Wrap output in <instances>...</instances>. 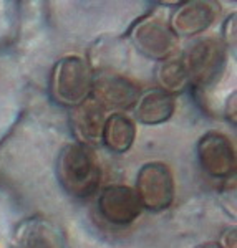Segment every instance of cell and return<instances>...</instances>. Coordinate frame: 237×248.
Instances as JSON below:
<instances>
[{
    "label": "cell",
    "instance_id": "cell-1",
    "mask_svg": "<svg viewBox=\"0 0 237 248\" xmlns=\"http://www.w3.org/2000/svg\"><path fill=\"white\" fill-rule=\"evenodd\" d=\"M55 174L60 187L76 201L93 197L102 186V166L93 147L80 142H70L62 147Z\"/></svg>",
    "mask_w": 237,
    "mask_h": 248
},
{
    "label": "cell",
    "instance_id": "cell-2",
    "mask_svg": "<svg viewBox=\"0 0 237 248\" xmlns=\"http://www.w3.org/2000/svg\"><path fill=\"white\" fill-rule=\"evenodd\" d=\"M95 71L90 62L76 55L60 58L51 68L48 93L58 106L73 109L91 98Z\"/></svg>",
    "mask_w": 237,
    "mask_h": 248
},
{
    "label": "cell",
    "instance_id": "cell-3",
    "mask_svg": "<svg viewBox=\"0 0 237 248\" xmlns=\"http://www.w3.org/2000/svg\"><path fill=\"white\" fill-rule=\"evenodd\" d=\"M181 57L186 65L191 88L206 91L219 81L226 70L227 48L218 38H199Z\"/></svg>",
    "mask_w": 237,
    "mask_h": 248
},
{
    "label": "cell",
    "instance_id": "cell-4",
    "mask_svg": "<svg viewBox=\"0 0 237 248\" xmlns=\"http://www.w3.org/2000/svg\"><path fill=\"white\" fill-rule=\"evenodd\" d=\"M135 192L143 210L159 214L171 207L176 195L174 175L168 164L151 161L139 167L136 175Z\"/></svg>",
    "mask_w": 237,
    "mask_h": 248
},
{
    "label": "cell",
    "instance_id": "cell-5",
    "mask_svg": "<svg viewBox=\"0 0 237 248\" xmlns=\"http://www.w3.org/2000/svg\"><path fill=\"white\" fill-rule=\"evenodd\" d=\"M196 154L201 169L209 177L218 181H227L234 177L237 169V155L234 142L219 131H209L201 136Z\"/></svg>",
    "mask_w": 237,
    "mask_h": 248
},
{
    "label": "cell",
    "instance_id": "cell-6",
    "mask_svg": "<svg viewBox=\"0 0 237 248\" xmlns=\"http://www.w3.org/2000/svg\"><path fill=\"white\" fill-rule=\"evenodd\" d=\"M131 43L143 57L163 62L172 57L178 48V38L166 20L158 15H148L131 29Z\"/></svg>",
    "mask_w": 237,
    "mask_h": 248
},
{
    "label": "cell",
    "instance_id": "cell-7",
    "mask_svg": "<svg viewBox=\"0 0 237 248\" xmlns=\"http://www.w3.org/2000/svg\"><path fill=\"white\" fill-rule=\"evenodd\" d=\"M139 94L141 90L133 79L123 77L113 70L95 71L91 98L104 111L116 109V113H119L124 109H133Z\"/></svg>",
    "mask_w": 237,
    "mask_h": 248
},
{
    "label": "cell",
    "instance_id": "cell-8",
    "mask_svg": "<svg viewBox=\"0 0 237 248\" xmlns=\"http://www.w3.org/2000/svg\"><path fill=\"white\" fill-rule=\"evenodd\" d=\"M96 207L102 218L113 227L133 225L143 214V207L135 189L121 184L104 187L98 194Z\"/></svg>",
    "mask_w": 237,
    "mask_h": 248
},
{
    "label": "cell",
    "instance_id": "cell-9",
    "mask_svg": "<svg viewBox=\"0 0 237 248\" xmlns=\"http://www.w3.org/2000/svg\"><path fill=\"white\" fill-rule=\"evenodd\" d=\"M219 5L209 0L178 2L169 18V29L176 38H194L206 31L218 17Z\"/></svg>",
    "mask_w": 237,
    "mask_h": 248
},
{
    "label": "cell",
    "instance_id": "cell-10",
    "mask_svg": "<svg viewBox=\"0 0 237 248\" xmlns=\"http://www.w3.org/2000/svg\"><path fill=\"white\" fill-rule=\"evenodd\" d=\"M17 248H65V237L53 222L43 217L25 218L14 233Z\"/></svg>",
    "mask_w": 237,
    "mask_h": 248
},
{
    "label": "cell",
    "instance_id": "cell-11",
    "mask_svg": "<svg viewBox=\"0 0 237 248\" xmlns=\"http://www.w3.org/2000/svg\"><path fill=\"white\" fill-rule=\"evenodd\" d=\"M106 119V111L93 98H88L82 105L71 109V129L76 142L93 147L102 142V131Z\"/></svg>",
    "mask_w": 237,
    "mask_h": 248
},
{
    "label": "cell",
    "instance_id": "cell-12",
    "mask_svg": "<svg viewBox=\"0 0 237 248\" xmlns=\"http://www.w3.org/2000/svg\"><path fill=\"white\" fill-rule=\"evenodd\" d=\"M135 118L144 126H159L168 123L176 111V98L159 88L141 91L135 105Z\"/></svg>",
    "mask_w": 237,
    "mask_h": 248
},
{
    "label": "cell",
    "instance_id": "cell-13",
    "mask_svg": "<svg viewBox=\"0 0 237 248\" xmlns=\"http://www.w3.org/2000/svg\"><path fill=\"white\" fill-rule=\"evenodd\" d=\"M136 141V123L124 113H111L106 116L102 131V142L110 153L124 154Z\"/></svg>",
    "mask_w": 237,
    "mask_h": 248
},
{
    "label": "cell",
    "instance_id": "cell-14",
    "mask_svg": "<svg viewBox=\"0 0 237 248\" xmlns=\"http://www.w3.org/2000/svg\"><path fill=\"white\" fill-rule=\"evenodd\" d=\"M156 81L159 85V90L172 94L174 98L176 94H181L189 90V77H187V70L183 62V57L172 55V57L159 62L158 68H156Z\"/></svg>",
    "mask_w": 237,
    "mask_h": 248
},
{
    "label": "cell",
    "instance_id": "cell-15",
    "mask_svg": "<svg viewBox=\"0 0 237 248\" xmlns=\"http://www.w3.org/2000/svg\"><path fill=\"white\" fill-rule=\"evenodd\" d=\"M222 45L226 48L236 50V14H232L231 17H227V20L224 22L222 27Z\"/></svg>",
    "mask_w": 237,
    "mask_h": 248
},
{
    "label": "cell",
    "instance_id": "cell-16",
    "mask_svg": "<svg viewBox=\"0 0 237 248\" xmlns=\"http://www.w3.org/2000/svg\"><path fill=\"white\" fill-rule=\"evenodd\" d=\"M218 245L220 248H237V232L234 227L222 232Z\"/></svg>",
    "mask_w": 237,
    "mask_h": 248
},
{
    "label": "cell",
    "instance_id": "cell-17",
    "mask_svg": "<svg viewBox=\"0 0 237 248\" xmlns=\"http://www.w3.org/2000/svg\"><path fill=\"white\" fill-rule=\"evenodd\" d=\"M198 248H220L218 243H204V245H199Z\"/></svg>",
    "mask_w": 237,
    "mask_h": 248
}]
</instances>
